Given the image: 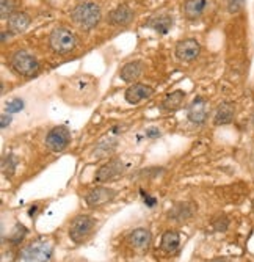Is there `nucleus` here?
Listing matches in <instances>:
<instances>
[{
	"label": "nucleus",
	"mask_w": 254,
	"mask_h": 262,
	"mask_svg": "<svg viewBox=\"0 0 254 262\" xmlns=\"http://www.w3.org/2000/svg\"><path fill=\"white\" fill-rule=\"evenodd\" d=\"M71 17L83 30H91L101 22L102 11H101V7L95 2H83V4H79L71 11Z\"/></svg>",
	"instance_id": "obj_1"
},
{
	"label": "nucleus",
	"mask_w": 254,
	"mask_h": 262,
	"mask_svg": "<svg viewBox=\"0 0 254 262\" xmlns=\"http://www.w3.org/2000/svg\"><path fill=\"white\" fill-rule=\"evenodd\" d=\"M49 46L55 54H69L77 47V38L71 30L60 27L51 33Z\"/></svg>",
	"instance_id": "obj_2"
},
{
	"label": "nucleus",
	"mask_w": 254,
	"mask_h": 262,
	"mask_svg": "<svg viewBox=\"0 0 254 262\" xmlns=\"http://www.w3.org/2000/svg\"><path fill=\"white\" fill-rule=\"evenodd\" d=\"M10 64L17 74L24 76V77H32L39 71L38 60L27 51H16L11 55Z\"/></svg>",
	"instance_id": "obj_3"
},
{
	"label": "nucleus",
	"mask_w": 254,
	"mask_h": 262,
	"mask_svg": "<svg viewBox=\"0 0 254 262\" xmlns=\"http://www.w3.org/2000/svg\"><path fill=\"white\" fill-rule=\"evenodd\" d=\"M52 245L48 241L38 239L29 244L20 253V257L24 262H49L52 257Z\"/></svg>",
	"instance_id": "obj_4"
},
{
	"label": "nucleus",
	"mask_w": 254,
	"mask_h": 262,
	"mask_svg": "<svg viewBox=\"0 0 254 262\" xmlns=\"http://www.w3.org/2000/svg\"><path fill=\"white\" fill-rule=\"evenodd\" d=\"M95 228V220L89 215H79L73 220L71 226H69V237L76 244H82L83 241L88 239Z\"/></svg>",
	"instance_id": "obj_5"
},
{
	"label": "nucleus",
	"mask_w": 254,
	"mask_h": 262,
	"mask_svg": "<svg viewBox=\"0 0 254 262\" xmlns=\"http://www.w3.org/2000/svg\"><path fill=\"white\" fill-rule=\"evenodd\" d=\"M69 143H71V132H69L64 126H57L54 127L48 137H45V146L54 152H61L64 151Z\"/></svg>",
	"instance_id": "obj_6"
},
{
	"label": "nucleus",
	"mask_w": 254,
	"mask_h": 262,
	"mask_svg": "<svg viewBox=\"0 0 254 262\" xmlns=\"http://www.w3.org/2000/svg\"><path fill=\"white\" fill-rule=\"evenodd\" d=\"M199 54H201V44L193 38L182 39L176 46V57L180 61H193L199 57Z\"/></svg>",
	"instance_id": "obj_7"
},
{
	"label": "nucleus",
	"mask_w": 254,
	"mask_h": 262,
	"mask_svg": "<svg viewBox=\"0 0 254 262\" xmlns=\"http://www.w3.org/2000/svg\"><path fill=\"white\" fill-rule=\"evenodd\" d=\"M114 196H117V190L108 188V187H96L88 192V195L85 196V203L89 207H99L111 201Z\"/></svg>",
	"instance_id": "obj_8"
},
{
	"label": "nucleus",
	"mask_w": 254,
	"mask_h": 262,
	"mask_svg": "<svg viewBox=\"0 0 254 262\" xmlns=\"http://www.w3.org/2000/svg\"><path fill=\"white\" fill-rule=\"evenodd\" d=\"M126 166L123 163V160L120 159H113L110 162H107L105 165H102L101 168L96 171L95 174V182H107L113 178L120 176L121 173H124Z\"/></svg>",
	"instance_id": "obj_9"
},
{
	"label": "nucleus",
	"mask_w": 254,
	"mask_h": 262,
	"mask_svg": "<svg viewBox=\"0 0 254 262\" xmlns=\"http://www.w3.org/2000/svg\"><path fill=\"white\" fill-rule=\"evenodd\" d=\"M154 94V90L149 86V85H145V83H133L130 85L126 93H124V98L129 104H138L142 102L148 98H151Z\"/></svg>",
	"instance_id": "obj_10"
},
{
	"label": "nucleus",
	"mask_w": 254,
	"mask_h": 262,
	"mask_svg": "<svg viewBox=\"0 0 254 262\" xmlns=\"http://www.w3.org/2000/svg\"><path fill=\"white\" fill-rule=\"evenodd\" d=\"M133 16L135 13L132 11L130 7L127 5H120L114 10H111L107 16V22L110 26H118V27H123V26H127L133 20Z\"/></svg>",
	"instance_id": "obj_11"
},
{
	"label": "nucleus",
	"mask_w": 254,
	"mask_h": 262,
	"mask_svg": "<svg viewBox=\"0 0 254 262\" xmlns=\"http://www.w3.org/2000/svg\"><path fill=\"white\" fill-rule=\"evenodd\" d=\"M30 26V16L24 11H16L7 19V29L10 33H24Z\"/></svg>",
	"instance_id": "obj_12"
},
{
	"label": "nucleus",
	"mask_w": 254,
	"mask_h": 262,
	"mask_svg": "<svg viewBox=\"0 0 254 262\" xmlns=\"http://www.w3.org/2000/svg\"><path fill=\"white\" fill-rule=\"evenodd\" d=\"M145 73V63L140 61V60H133V61H129L126 63L121 71H120V77L121 80L124 82H135L140 79V76Z\"/></svg>",
	"instance_id": "obj_13"
},
{
	"label": "nucleus",
	"mask_w": 254,
	"mask_h": 262,
	"mask_svg": "<svg viewBox=\"0 0 254 262\" xmlns=\"http://www.w3.org/2000/svg\"><path fill=\"white\" fill-rule=\"evenodd\" d=\"M207 116H209V110H207L205 99L196 98L189 108V120L193 124H202V123H205Z\"/></svg>",
	"instance_id": "obj_14"
},
{
	"label": "nucleus",
	"mask_w": 254,
	"mask_h": 262,
	"mask_svg": "<svg viewBox=\"0 0 254 262\" xmlns=\"http://www.w3.org/2000/svg\"><path fill=\"white\" fill-rule=\"evenodd\" d=\"M236 116V105L233 102H223L214 118V124L215 126H226L230 124Z\"/></svg>",
	"instance_id": "obj_15"
},
{
	"label": "nucleus",
	"mask_w": 254,
	"mask_h": 262,
	"mask_svg": "<svg viewBox=\"0 0 254 262\" xmlns=\"http://www.w3.org/2000/svg\"><path fill=\"white\" fill-rule=\"evenodd\" d=\"M207 8V0H186L183 2V14H186L187 19L190 20H195L198 17L202 16V13L205 11Z\"/></svg>",
	"instance_id": "obj_16"
},
{
	"label": "nucleus",
	"mask_w": 254,
	"mask_h": 262,
	"mask_svg": "<svg viewBox=\"0 0 254 262\" xmlns=\"http://www.w3.org/2000/svg\"><path fill=\"white\" fill-rule=\"evenodd\" d=\"M129 241L135 248H146L151 244V232L145 228L133 229L129 237Z\"/></svg>",
	"instance_id": "obj_17"
},
{
	"label": "nucleus",
	"mask_w": 254,
	"mask_h": 262,
	"mask_svg": "<svg viewBox=\"0 0 254 262\" xmlns=\"http://www.w3.org/2000/svg\"><path fill=\"white\" fill-rule=\"evenodd\" d=\"M180 245V237L176 231H167L164 235H161V242L160 247L167 253H174Z\"/></svg>",
	"instance_id": "obj_18"
},
{
	"label": "nucleus",
	"mask_w": 254,
	"mask_h": 262,
	"mask_svg": "<svg viewBox=\"0 0 254 262\" xmlns=\"http://www.w3.org/2000/svg\"><path fill=\"white\" fill-rule=\"evenodd\" d=\"M183 99H186V91H182V90L173 91V93L167 94V98L164 99V102H161V108H165V110L177 108V107H180Z\"/></svg>",
	"instance_id": "obj_19"
},
{
	"label": "nucleus",
	"mask_w": 254,
	"mask_h": 262,
	"mask_svg": "<svg viewBox=\"0 0 254 262\" xmlns=\"http://www.w3.org/2000/svg\"><path fill=\"white\" fill-rule=\"evenodd\" d=\"M148 26L152 27L157 33L165 35L173 27V17L171 16H158V17H154Z\"/></svg>",
	"instance_id": "obj_20"
},
{
	"label": "nucleus",
	"mask_w": 254,
	"mask_h": 262,
	"mask_svg": "<svg viewBox=\"0 0 254 262\" xmlns=\"http://www.w3.org/2000/svg\"><path fill=\"white\" fill-rule=\"evenodd\" d=\"M16 166H17V159H16V156L8 154L7 157L2 159V171H4L5 176H8V178L13 176V173H14V170H16Z\"/></svg>",
	"instance_id": "obj_21"
},
{
	"label": "nucleus",
	"mask_w": 254,
	"mask_h": 262,
	"mask_svg": "<svg viewBox=\"0 0 254 262\" xmlns=\"http://www.w3.org/2000/svg\"><path fill=\"white\" fill-rule=\"evenodd\" d=\"M26 234H27L26 226H24V225H20V223H17V225L14 226V229H13V234L10 235V242H11V244H14V245L20 244V242H22V239H24V237H26Z\"/></svg>",
	"instance_id": "obj_22"
},
{
	"label": "nucleus",
	"mask_w": 254,
	"mask_h": 262,
	"mask_svg": "<svg viewBox=\"0 0 254 262\" xmlns=\"http://www.w3.org/2000/svg\"><path fill=\"white\" fill-rule=\"evenodd\" d=\"M16 7L14 0H0V14H2V19H8L13 14V10Z\"/></svg>",
	"instance_id": "obj_23"
},
{
	"label": "nucleus",
	"mask_w": 254,
	"mask_h": 262,
	"mask_svg": "<svg viewBox=\"0 0 254 262\" xmlns=\"http://www.w3.org/2000/svg\"><path fill=\"white\" fill-rule=\"evenodd\" d=\"M245 7V0H226V8L230 14H237Z\"/></svg>",
	"instance_id": "obj_24"
},
{
	"label": "nucleus",
	"mask_w": 254,
	"mask_h": 262,
	"mask_svg": "<svg viewBox=\"0 0 254 262\" xmlns=\"http://www.w3.org/2000/svg\"><path fill=\"white\" fill-rule=\"evenodd\" d=\"M22 108H24V101L19 99V98H14V99L7 102V112L8 113H17Z\"/></svg>",
	"instance_id": "obj_25"
},
{
	"label": "nucleus",
	"mask_w": 254,
	"mask_h": 262,
	"mask_svg": "<svg viewBox=\"0 0 254 262\" xmlns=\"http://www.w3.org/2000/svg\"><path fill=\"white\" fill-rule=\"evenodd\" d=\"M142 196H143V200H145V203H146V206H148V207H154V206H155L157 200H155V198H152V196H149L148 193H145L143 190H142Z\"/></svg>",
	"instance_id": "obj_26"
},
{
	"label": "nucleus",
	"mask_w": 254,
	"mask_h": 262,
	"mask_svg": "<svg viewBox=\"0 0 254 262\" xmlns=\"http://www.w3.org/2000/svg\"><path fill=\"white\" fill-rule=\"evenodd\" d=\"M146 137H148V138L160 137V129H157V127H149V129H146Z\"/></svg>",
	"instance_id": "obj_27"
},
{
	"label": "nucleus",
	"mask_w": 254,
	"mask_h": 262,
	"mask_svg": "<svg viewBox=\"0 0 254 262\" xmlns=\"http://www.w3.org/2000/svg\"><path fill=\"white\" fill-rule=\"evenodd\" d=\"M10 124H11V116L4 113L2 115V129H7V126H10Z\"/></svg>",
	"instance_id": "obj_28"
},
{
	"label": "nucleus",
	"mask_w": 254,
	"mask_h": 262,
	"mask_svg": "<svg viewBox=\"0 0 254 262\" xmlns=\"http://www.w3.org/2000/svg\"><path fill=\"white\" fill-rule=\"evenodd\" d=\"M35 212H36V206H32V209L29 210V215L33 217V213H35Z\"/></svg>",
	"instance_id": "obj_29"
},
{
	"label": "nucleus",
	"mask_w": 254,
	"mask_h": 262,
	"mask_svg": "<svg viewBox=\"0 0 254 262\" xmlns=\"http://www.w3.org/2000/svg\"><path fill=\"white\" fill-rule=\"evenodd\" d=\"M252 124H254V115H252Z\"/></svg>",
	"instance_id": "obj_30"
},
{
	"label": "nucleus",
	"mask_w": 254,
	"mask_h": 262,
	"mask_svg": "<svg viewBox=\"0 0 254 262\" xmlns=\"http://www.w3.org/2000/svg\"><path fill=\"white\" fill-rule=\"evenodd\" d=\"M252 207H254V203H252Z\"/></svg>",
	"instance_id": "obj_31"
}]
</instances>
